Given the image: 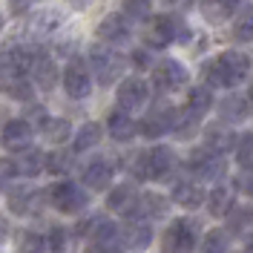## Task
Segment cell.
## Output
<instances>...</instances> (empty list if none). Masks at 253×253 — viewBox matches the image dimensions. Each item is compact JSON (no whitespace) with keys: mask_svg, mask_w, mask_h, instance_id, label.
<instances>
[{"mask_svg":"<svg viewBox=\"0 0 253 253\" xmlns=\"http://www.w3.org/2000/svg\"><path fill=\"white\" fill-rule=\"evenodd\" d=\"M251 72V58L245 52H236V49H227L221 52L219 58H213L210 63H205V86L216 89V86H239L242 81L248 78Z\"/></svg>","mask_w":253,"mask_h":253,"instance_id":"1","label":"cell"},{"mask_svg":"<svg viewBox=\"0 0 253 253\" xmlns=\"http://www.w3.org/2000/svg\"><path fill=\"white\" fill-rule=\"evenodd\" d=\"M132 170L138 178H147V181H167L175 170V153L170 147H153L147 153H138Z\"/></svg>","mask_w":253,"mask_h":253,"instance_id":"2","label":"cell"},{"mask_svg":"<svg viewBox=\"0 0 253 253\" xmlns=\"http://www.w3.org/2000/svg\"><path fill=\"white\" fill-rule=\"evenodd\" d=\"M89 63H92V72L101 86H110L121 78V69H124V58L107 43H95L89 49Z\"/></svg>","mask_w":253,"mask_h":253,"instance_id":"3","label":"cell"},{"mask_svg":"<svg viewBox=\"0 0 253 253\" xmlns=\"http://www.w3.org/2000/svg\"><path fill=\"white\" fill-rule=\"evenodd\" d=\"M46 196H49V202H52V207L61 210V213H66V216H75L81 210H86V205H89L86 193H84L75 181H66V178L55 181V184L49 187Z\"/></svg>","mask_w":253,"mask_h":253,"instance_id":"4","label":"cell"},{"mask_svg":"<svg viewBox=\"0 0 253 253\" xmlns=\"http://www.w3.org/2000/svg\"><path fill=\"white\" fill-rule=\"evenodd\" d=\"M190 32L187 26L178 20V17H167V15H158L150 20V29H147V41L150 46H170V43H187Z\"/></svg>","mask_w":253,"mask_h":253,"instance_id":"5","label":"cell"},{"mask_svg":"<svg viewBox=\"0 0 253 253\" xmlns=\"http://www.w3.org/2000/svg\"><path fill=\"white\" fill-rule=\"evenodd\" d=\"M199 233L202 227L196 219H175L164 233V253H187L190 248H196Z\"/></svg>","mask_w":253,"mask_h":253,"instance_id":"6","label":"cell"},{"mask_svg":"<svg viewBox=\"0 0 253 253\" xmlns=\"http://www.w3.org/2000/svg\"><path fill=\"white\" fill-rule=\"evenodd\" d=\"M187 81H190V72L175 61V58H164V61H158L156 69H153V84H156L161 92H175V89H181Z\"/></svg>","mask_w":253,"mask_h":253,"instance_id":"7","label":"cell"},{"mask_svg":"<svg viewBox=\"0 0 253 253\" xmlns=\"http://www.w3.org/2000/svg\"><path fill=\"white\" fill-rule=\"evenodd\" d=\"M190 173L199 175V178H224L227 173V158L219 156V153H210V150H196L190 156Z\"/></svg>","mask_w":253,"mask_h":253,"instance_id":"8","label":"cell"},{"mask_svg":"<svg viewBox=\"0 0 253 253\" xmlns=\"http://www.w3.org/2000/svg\"><path fill=\"white\" fill-rule=\"evenodd\" d=\"M63 86L69 98H86L92 92V78H89V66L81 58H69L66 69H63Z\"/></svg>","mask_w":253,"mask_h":253,"instance_id":"9","label":"cell"},{"mask_svg":"<svg viewBox=\"0 0 253 253\" xmlns=\"http://www.w3.org/2000/svg\"><path fill=\"white\" fill-rule=\"evenodd\" d=\"M115 98H118L121 112L144 110L147 101H150V86H147L141 78H126V81H121V86H118Z\"/></svg>","mask_w":253,"mask_h":253,"instance_id":"10","label":"cell"},{"mask_svg":"<svg viewBox=\"0 0 253 253\" xmlns=\"http://www.w3.org/2000/svg\"><path fill=\"white\" fill-rule=\"evenodd\" d=\"M61 26V15L58 12H41V15H32L23 23V35H26V43L38 46L41 41H46L52 32Z\"/></svg>","mask_w":253,"mask_h":253,"instance_id":"11","label":"cell"},{"mask_svg":"<svg viewBox=\"0 0 253 253\" xmlns=\"http://www.w3.org/2000/svg\"><path fill=\"white\" fill-rule=\"evenodd\" d=\"M153 239V227L141 219H129L124 227H118V245H124L126 251H141Z\"/></svg>","mask_w":253,"mask_h":253,"instance_id":"12","label":"cell"},{"mask_svg":"<svg viewBox=\"0 0 253 253\" xmlns=\"http://www.w3.org/2000/svg\"><path fill=\"white\" fill-rule=\"evenodd\" d=\"M173 124H175L173 107H164V104H161V107H156V110L147 112V118L138 124V132L147 135V138H158V135H164Z\"/></svg>","mask_w":253,"mask_h":253,"instance_id":"13","label":"cell"},{"mask_svg":"<svg viewBox=\"0 0 253 253\" xmlns=\"http://www.w3.org/2000/svg\"><path fill=\"white\" fill-rule=\"evenodd\" d=\"M6 167H9V175H17V178L38 175L43 170V153L41 150H20L17 156L6 158Z\"/></svg>","mask_w":253,"mask_h":253,"instance_id":"14","label":"cell"},{"mask_svg":"<svg viewBox=\"0 0 253 253\" xmlns=\"http://www.w3.org/2000/svg\"><path fill=\"white\" fill-rule=\"evenodd\" d=\"M43 193L35 187H20V190H12L9 193V210L17 213V216H35V213H41V207H43Z\"/></svg>","mask_w":253,"mask_h":253,"instance_id":"15","label":"cell"},{"mask_svg":"<svg viewBox=\"0 0 253 253\" xmlns=\"http://www.w3.org/2000/svg\"><path fill=\"white\" fill-rule=\"evenodd\" d=\"M32 124L29 121H23V118H15V121H6L3 126V135H0V141L6 150H26L32 141Z\"/></svg>","mask_w":253,"mask_h":253,"instance_id":"16","label":"cell"},{"mask_svg":"<svg viewBox=\"0 0 253 253\" xmlns=\"http://www.w3.org/2000/svg\"><path fill=\"white\" fill-rule=\"evenodd\" d=\"M213 107V95L207 86H196V89H190L187 95V107H184V118L181 121H187V124H196L207 115V110Z\"/></svg>","mask_w":253,"mask_h":253,"instance_id":"17","label":"cell"},{"mask_svg":"<svg viewBox=\"0 0 253 253\" xmlns=\"http://www.w3.org/2000/svg\"><path fill=\"white\" fill-rule=\"evenodd\" d=\"M81 178H84V184L92 190H107L112 181V164L107 158H95L89 161L84 170H81Z\"/></svg>","mask_w":253,"mask_h":253,"instance_id":"18","label":"cell"},{"mask_svg":"<svg viewBox=\"0 0 253 253\" xmlns=\"http://www.w3.org/2000/svg\"><path fill=\"white\" fill-rule=\"evenodd\" d=\"M98 38L110 46V43H124L129 38V20L121 15H107L98 23Z\"/></svg>","mask_w":253,"mask_h":253,"instance_id":"19","label":"cell"},{"mask_svg":"<svg viewBox=\"0 0 253 253\" xmlns=\"http://www.w3.org/2000/svg\"><path fill=\"white\" fill-rule=\"evenodd\" d=\"M167 213V199H161L156 193H138V205H135V213H132V219H158V216H164Z\"/></svg>","mask_w":253,"mask_h":253,"instance_id":"20","label":"cell"},{"mask_svg":"<svg viewBox=\"0 0 253 253\" xmlns=\"http://www.w3.org/2000/svg\"><path fill=\"white\" fill-rule=\"evenodd\" d=\"M219 115H221V121H230V124L245 121L251 115V101L245 95H227L219 104Z\"/></svg>","mask_w":253,"mask_h":253,"instance_id":"21","label":"cell"},{"mask_svg":"<svg viewBox=\"0 0 253 253\" xmlns=\"http://www.w3.org/2000/svg\"><path fill=\"white\" fill-rule=\"evenodd\" d=\"M173 202L181 207H187V210H196V207L205 202V190L199 181H178L173 187Z\"/></svg>","mask_w":253,"mask_h":253,"instance_id":"22","label":"cell"},{"mask_svg":"<svg viewBox=\"0 0 253 253\" xmlns=\"http://www.w3.org/2000/svg\"><path fill=\"white\" fill-rule=\"evenodd\" d=\"M107 205H110V210H115V213H124V216H129V219H132L135 205H138V193L129 187V184H121V187H115L110 193Z\"/></svg>","mask_w":253,"mask_h":253,"instance_id":"23","label":"cell"},{"mask_svg":"<svg viewBox=\"0 0 253 253\" xmlns=\"http://www.w3.org/2000/svg\"><path fill=\"white\" fill-rule=\"evenodd\" d=\"M107 126H110V135L115 138V141H129V138L138 132V124L129 118V112H121V110L112 112Z\"/></svg>","mask_w":253,"mask_h":253,"instance_id":"24","label":"cell"},{"mask_svg":"<svg viewBox=\"0 0 253 253\" xmlns=\"http://www.w3.org/2000/svg\"><path fill=\"white\" fill-rule=\"evenodd\" d=\"M29 75H32V81H35L41 89H52V86H55V78H58V69H55V63H52L46 55L41 52Z\"/></svg>","mask_w":253,"mask_h":253,"instance_id":"25","label":"cell"},{"mask_svg":"<svg viewBox=\"0 0 253 253\" xmlns=\"http://www.w3.org/2000/svg\"><path fill=\"white\" fill-rule=\"evenodd\" d=\"M242 0H202V15L210 23H221L224 17H230L236 12V6Z\"/></svg>","mask_w":253,"mask_h":253,"instance_id":"26","label":"cell"},{"mask_svg":"<svg viewBox=\"0 0 253 253\" xmlns=\"http://www.w3.org/2000/svg\"><path fill=\"white\" fill-rule=\"evenodd\" d=\"M207 207L213 216H227L233 210V190L230 187H216L207 196Z\"/></svg>","mask_w":253,"mask_h":253,"instance_id":"27","label":"cell"},{"mask_svg":"<svg viewBox=\"0 0 253 253\" xmlns=\"http://www.w3.org/2000/svg\"><path fill=\"white\" fill-rule=\"evenodd\" d=\"M72 132V124L66 118H43V135L52 144H63Z\"/></svg>","mask_w":253,"mask_h":253,"instance_id":"28","label":"cell"},{"mask_svg":"<svg viewBox=\"0 0 253 253\" xmlns=\"http://www.w3.org/2000/svg\"><path fill=\"white\" fill-rule=\"evenodd\" d=\"M101 132H104V129H101L98 124H84V126L78 129V132H75V141H72V150H75V153H84V150H89V147H95V144L101 141Z\"/></svg>","mask_w":253,"mask_h":253,"instance_id":"29","label":"cell"},{"mask_svg":"<svg viewBox=\"0 0 253 253\" xmlns=\"http://www.w3.org/2000/svg\"><path fill=\"white\" fill-rule=\"evenodd\" d=\"M205 138H207V150H210V153H219V156H224V153H227V150H230V147L236 144L233 132H224V129H213V126L207 129Z\"/></svg>","mask_w":253,"mask_h":253,"instance_id":"30","label":"cell"},{"mask_svg":"<svg viewBox=\"0 0 253 253\" xmlns=\"http://www.w3.org/2000/svg\"><path fill=\"white\" fill-rule=\"evenodd\" d=\"M153 12L150 0H124V17L126 20H147Z\"/></svg>","mask_w":253,"mask_h":253,"instance_id":"31","label":"cell"},{"mask_svg":"<svg viewBox=\"0 0 253 253\" xmlns=\"http://www.w3.org/2000/svg\"><path fill=\"white\" fill-rule=\"evenodd\" d=\"M233 35H236L239 41H253V6H248L242 15L236 17V26H233Z\"/></svg>","mask_w":253,"mask_h":253,"instance_id":"32","label":"cell"},{"mask_svg":"<svg viewBox=\"0 0 253 253\" xmlns=\"http://www.w3.org/2000/svg\"><path fill=\"white\" fill-rule=\"evenodd\" d=\"M199 253H227V233L224 230L207 233L205 242H202V248H199Z\"/></svg>","mask_w":253,"mask_h":253,"instance_id":"33","label":"cell"},{"mask_svg":"<svg viewBox=\"0 0 253 253\" xmlns=\"http://www.w3.org/2000/svg\"><path fill=\"white\" fill-rule=\"evenodd\" d=\"M236 158L239 164L245 167V170H253V135L248 132V135H242L236 141Z\"/></svg>","mask_w":253,"mask_h":253,"instance_id":"34","label":"cell"},{"mask_svg":"<svg viewBox=\"0 0 253 253\" xmlns=\"http://www.w3.org/2000/svg\"><path fill=\"white\" fill-rule=\"evenodd\" d=\"M17 245H20V253H46V242L38 236V233H20L17 239Z\"/></svg>","mask_w":253,"mask_h":253,"instance_id":"35","label":"cell"},{"mask_svg":"<svg viewBox=\"0 0 253 253\" xmlns=\"http://www.w3.org/2000/svg\"><path fill=\"white\" fill-rule=\"evenodd\" d=\"M63 248H66V230H63V227H52L49 236H46V251L63 253Z\"/></svg>","mask_w":253,"mask_h":253,"instance_id":"36","label":"cell"},{"mask_svg":"<svg viewBox=\"0 0 253 253\" xmlns=\"http://www.w3.org/2000/svg\"><path fill=\"white\" fill-rule=\"evenodd\" d=\"M43 164L49 167V173H63L66 164H69V158H66V153H55V156H49Z\"/></svg>","mask_w":253,"mask_h":253,"instance_id":"37","label":"cell"},{"mask_svg":"<svg viewBox=\"0 0 253 253\" xmlns=\"http://www.w3.org/2000/svg\"><path fill=\"white\" fill-rule=\"evenodd\" d=\"M236 187L245 193V196H251L253 199V170H242V175L236 178Z\"/></svg>","mask_w":253,"mask_h":253,"instance_id":"38","label":"cell"},{"mask_svg":"<svg viewBox=\"0 0 253 253\" xmlns=\"http://www.w3.org/2000/svg\"><path fill=\"white\" fill-rule=\"evenodd\" d=\"M29 3L32 0H9V9H12L15 15H23V12L29 9Z\"/></svg>","mask_w":253,"mask_h":253,"instance_id":"39","label":"cell"},{"mask_svg":"<svg viewBox=\"0 0 253 253\" xmlns=\"http://www.w3.org/2000/svg\"><path fill=\"white\" fill-rule=\"evenodd\" d=\"M132 61H135V66H150V55H147V52H141V49H138V52H135V55H132Z\"/></svg>","mask_w":253,"mask_h":253,"instance_id":"40","label":"cell"},{"mask_svg":"<svg viewBox=\"0 0 253 253\" xmlns=\"http://www.w3.org/2000/svg\"><path fill=\"white\" fill-rule=\"evenodd\" d=\"M239 221H242V224H253V210H245V213H239ZM242 224H239V227H242Z\"/></svg>","mask_w":253,"mask_h":253,"instance_id":"41","label":"cell"},{"mask_svg":"<svg viewBox=\"0 0 253 253\" xmlns=\"http://www.w3.org/2000/svg\"><path fill=\"white\" fill-rule=\"evenodd\" d=\"M84 253H112V251H110V248H104V245H89Z\"/></svg>","mask_w":253,"mask_h":253,"instance_id":"42","label":"cell"},{"mask_svg":"<svg viewBox=\"0 0 253 253\" xmlns=\"http://www.w3.org/2000/svg\"><path fill=\"white\" fill-rule=\"evenodd\" d=\"M6 236H9V224H6V219H3V216H0V242H3Z\"/></svg>","mask_w":253,"mask_h":253,"instance_id":"43","label":"cell"},{"mask_svg":"<svg viewBox=\"0 0 253 253\" xmlns=\"http://www.w3.org/2000/svg\"><path fill=\"white\" fill-rule=\"evenodd\" d=\"M245 253H253V236H248V242H245Z\"/></svg>","mask_w":253,"mask_h":253,"instance_id":"44","label":"cell"},{"mask_svg":"<svg viewBox=\"0 0 253 253\" xmlns=\"http://www.w3.org/2000/svg\"><path fill=\"white\" fill-rule=\"evenodd\" d=\"M0 32H3V17H0Z\"/></svg>","mask_w":253,"mask_h":253,"instance_id":"45","label":"cell"},{"mask_svg":"<svg viewBox=\"0 0 253 253\" xmlns=\"http://www.w3.org/2000/svg\"><path fill=\"white\" fill-rule=\"evenodd\" d=\"M167 3H175V0H167Z\"/></svg>","mask_w":253,"mask_h":253,"instance_id":"46","label":"cell"}]
</instances>
